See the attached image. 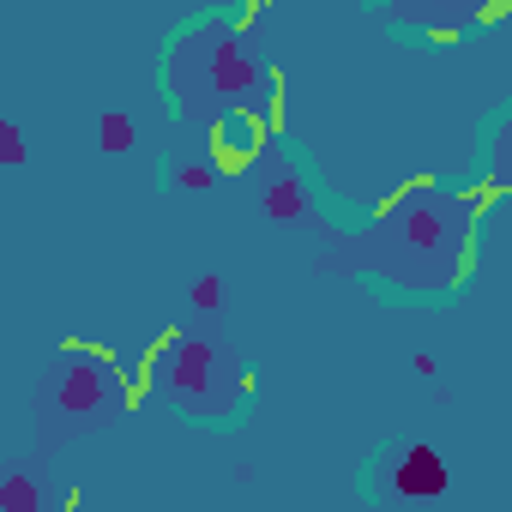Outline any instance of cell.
I'll list each match as a JSON object with an SVG mask.
<instances>
[{
	"label": "cell",
	"mask_w": 512,
	"mask_h": 512,
	"mask_svg": "<svg viewBox=\"0 0 512 512\" xmlns=\"http://www.w3.org/2000/svg\"><path fill=\"white\" fill-rule=\"evenodd\" d=\"M470 266V205L458 193L410 187L374 235V272L392 296H452Z\"/></svg>",
	"instance_id": "7a4b0ae2"
},
{
	"label": "cell",
	"mask_w": 512,
	"mask_h": 512,
	"mask_svg": "<svg viewBox=\"0 0 512 512\" xmlns=\"http://www.w3.org/2000/svg\"><path fill=\"white\" fill-rule=\"evenodd\" d=\"M446 494V464L434 446L422 440H398L374 458L368 470V500H386V506H416V500H434Z\"/></svg>",
	"instance_id": "5b68a950"
},
{
	"label": "cell",
	"mask_w": 512,
	"mask_h": 512,
	"mask_svg": "<svg viewBox=\"0 0 512 512\" xmlns=\"http://www.w3.org/2000/svg\"><path fill=\"white\" fill-rule=\"evenodd\" d=\"M151 386L181 422L199 428H229L247 410V368L205 338H163V350L151 356Z\"/></svg>",
	"instance_id": "3957f363"
},
{
	"label": "cell",
	"mask_w": 512,
	"mask_h": 512,
	"mask_svg": "<svg viewBox=\"0 0 512 512\" xmlns=\"http://www.w3.org/2000/svg\"><path fill=\"white\" fill-rule=\"evenodd\" d=\"M121 410V380L103 356L91 350H61L49 380H43V416L73 434V428H91V422H109Z\"/></svg>",
	"instance_id": "277c9868"
},
{
	"label": "cell",
	"mask_w": 512,
	"mask_h": 512,
	"mask_svg": "<svg viewBox=\"0 0 512 512\" xmlns=\"http://www.w3.org/2000/svg\"><path fill=\"white\" fill-rule=\"evenodd\" d=\"M163 79L175 109L199 127H217L223 115H260L272 97V67L260 43L247 37V25L235 19H199L175 31L163 55Z\"/></svg>",
	"instance_id": "6da1fadb"
},
{
	"label": "cell",
	"mask_w": 512,
	"mask_h": 512,
	"mask_svg": "<svg viewBox=\"0 0 512 512\" xmlns=\"http://www.w3.org/2000/svg\"><path fill=\"white\" fill-rule=\"evenodd\" d=\"M482 181L488 187H512V103L482 127Z\"/></svg>",
	"instance_id": "52a82bcc"
},
{
	"label": "cell",
	"mask_w": 512,
	"mask_h": 512,
	"mask_svg": "<svg viewBox=\"0 0 512 512\" xmlns=\"http://www.w3.org/2000/svg\"><path fill=\"white\" fill-rule=\"evenodd\" d=\"M386 19L410 37H440V43H458L482 25H494L506 13V0H380Z\"/></svg>",
	"instance_id": "8992f818"
}]
</instances>
